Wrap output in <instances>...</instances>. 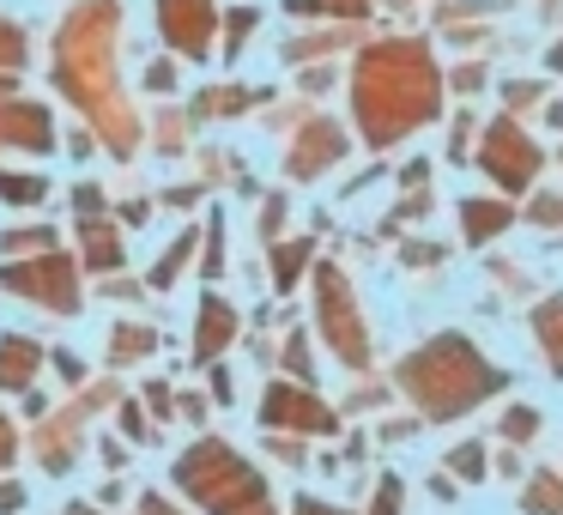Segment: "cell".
Returning <instances> with one entry per match:
<instances>
[{"mask_svg":"<svg viewBox=\"0 0 563 515\" xmlns=\"http://www.w3.org/2000/svg\"><path fill=\"white\" fill-rule=\"evenodd\" d=\"M146 515H176L170 503H158V497H146Z\"/></svg>","mask_w":563,"mask_h":515,"instance_id":"ab89813d","label":"cell"},{"mask_svg":"<svg viewBox=\"0 0 563 515\" xmlns=\"http://www.w3.org/2000/svg\"><path fill=\"white\" fill-rule=\"evenodd\" d=\"M316 321H321V340L340 364L364 370L369 364V328L357 316V297H352V280L340 267H316Z\"/></svg>","mask_w":563,"mask_h":515,"instance_id":"5b68a950","label":"cell"},{"mask_svg":"<svg viewBox=\"0 0 563 515\" xmlns=\"http://www.w3.org/2000/svg\"><path fill=\"white\" fill-rule=\"evenodd\" d=\"M37 364H43L37 340H25V333H7V340H0V388H31Z\"/></svg>","mask_w":563,"mask_h":515,"instance_id":"4fadbf2b","label":"cell"},{"mask_svg":"<svg viewBox=\"0 0 563 515\" xmlns=\"http://www.w3.org/2000/svg\"><path fill=\"white\" fill-rule=\"evenodd\" d=\"M400 388L418 401L424 418H461V413H473L485 394L503 388V370L485 364L466 333H437V340L418 346L400 364Z\"/></svg>","mask_w":563,"mask_h":515,"instance_id":"3957f363","label":"cell"},{"mask_svg":"<svg viewBox=\"0 0 563 515\" xmlns=\"http://www.w3.org/2000/svg\"><path fill=\"white\" fill-rule=\"evenodd\" d=\"M0 146L13 152H49L55 146V116L31 98H7L0 103Z\"/></svg>","mask_w":563,"mask_h":515,"instance_id":"30bf717a","label":"cell"},{"mask_svg":"<svg viewBox=\"0 0 563 515\" xmlns=\"http://www.w3.org/2000/svg\"><path fill=\"white\" fill-rule=\"evenodd\" d=\"M400 503H406L400 479H382V485H376V503H369V515H400Z\"/></svg>","mask_w":563,"mask_h":515,"instance_id":"4316f807","label":"cell"},{"mask_svg":"<svg viewBox=\"0 0 563 515\" xmlns=\"http://www.w3.org/2000/svg\"><path fill=\"white\" fill-rule=\"evenodd\" d=\"M13 449H19V437H13V418L0 413V467L13 461Z\"/></svg>","mask_w":563,"mask_h":515,"instance_id":"1f68e13d","label":"cell"},{"mask_svg":"<svg viewBox=\"0 0 563 515\" xmlns=\"http://www.w3.org/2000/svg\"><path fill=\"white\" fill-rule=\"evenodd\" d=\"M243 103H249V91H236V86H212V91H200L195 116H236Z\"/></svg>","mask_w":563,"mask_h":515,"instance_id":"7402d4cb","label":"cell"},{"mask_svg":"<svg viewBox=\"0 0 563 515\" xmlns=\"http://www.w3.org/2000/svg\"><path fill=\"white\" fill-rule=\"evenodd\" d=\"M19 62H25V31L0 19V67H7V74H19Z\"/></svg>","mask_w":563,"mask_h":515,"instance_id":"484cf974","label":"cell"},{"mask_svg":"<svg viewBox=\"0 0 563 515\" xmlns=\"http://www.w3.org/2000/svg\"><path fill=\"white\" fill-rule=\"evenodd\" d=\"M74 200H79V219H91V212H103V188H74Z\"/></svg>","mask_w":563,"mask_h":515,"instance_id":"4dcf8cb0","label":"cell"},{"mask_svg":"<svg viewBox=\"0 0 563 515\" xmlns=\"http://www.w3.org/2000/svg\"><path fill=\"white\" fill-rule=\"evenodd\" d=\"M521 509H533V515H563V473H539L533 485L521 491Z\"/></svg>","mask_w":563,"mask_h":515,"instance_id":"ac0fdd59","label":"cell"},{"mask_svg":"<svg viewBox=\"0 0 563 515\" xmlns=\"http://www.w3.org/2000/svg\"><path fill=\"white\" fill-rule=\"evenodd\" d=\"M340 152H345L340 122H309L303 134H297V146L285 152V171H291L297 183H309V176H321L328 164H340Z\"/></svg>","mask_w":563,"mask_h":515,"instance_id":"8fae6325","label":"cell"},{"mask_svg":"<svg viewBox=\"0 0 563 515\" xmlns=\"http://www.w3.org/2000/svg\"><path fill=\"white\" fill-rule=\"evenodd\" d=\"M231 333H236V309L224 304L219 292H207L200 297V328H195V358L207 364V358H219L224 346H231Z\"/></svg>","mask_w":563,"mask_h":515,"instance_id":"7c38bea8","label":"cell"},{"mask_svg":"<svg viewBox=\"0 0 563 515\" xmlns=\"http://www.w3.org/2000/svg\"><path fill=\"white\" fill-rule=\"evenodd\" d=\"M249 31H255V13H249V7H243V13H231V50H224V55H243Z\"/></svg>","mask_w":563,"mask_h":515,"instance_id":"f1b7e54d","label":"cell"},{"mask_svg":"<svg viewBox=\"0 0 563 515\" xmlns=\"http://www.w3.org/2000/svg\"><path fill=\"white\" fill-rule=\"evenodd\" d=\"M303 267H309V243H303V237H291V243L273 249V285H279V292H291Z\"/></svg>","mask_w":563,"mask_h":515,"instance_id":"d6986e66","label":"cell"},{"mask_svg":"<svg viewBox=\"0 0 563 515\" xmlns=\"http://www.w3.org/2000/svg\"><path fill=\"white\" fill-rule=\"evenodd\" d=\"M533 219H539V224H558L563 207H558V200H533Z\"/></svg>","mask_w":563,"mask_h":515,"instance_id":"d590c367","label":"cell"},{"mask_svg":"<svg viewBox=\"0 0 563 515\" xmlns=\"http://www.w3.org/2000/svg\"><path fill=\"white\" fill-rule=\"evenodd\" d=\"M176 485L212 515H243V509H255V503H267V479L219 437H200L195 449L176 461Z\"/></svg>","mask_w":563,"mask_h":515,"instance_id":"277c9868","label":"cell"},{"mask_svg":"<svg viewBox=\"0 0 563 515\" xmlns=\"http://www.w3.org/2000/svg\"><path fill=\"white\" fill-rule=\"evenodd\" d=\"M539 98H545V91L527 86V79H515V86H509V110H527V103H539Z\"/></svg>","mask_w":563,"mask_h":515,"instance_id":"f546056e","label":"cell"},{"mask_svg":"<svg viewBox=\"0 0 563 515\" xmlns=\"http://www.w3.org/2000/svg\"><path fill=\"white\" fill-rule=\"evenodd\" d=\"M0 249L7 255H55V231H7Z\"/></svg>","mask_w":563,"mask_h":515,"instance_id":"603a6c76","label":"cell"},{"mask_svg":"<svg viewBox=\"0 0 563 515\" xmlns=\"http://www.w3.org/2000/svg\"><path fill=\"white\" fill-rule=\"evenodd\" d=\"M19 503H25V491H19V485H0V515H13Z\"/></svg>","mask_w":563,"mask_h":515,"instance_id":"8d00e7d4","label":"cell"},{"mask_svg":"<svg viewBox=\"0 0 563 515\" xmlns=\"http://www.w3.org/2000/svg\"><path fill=\"white\" fill-rule=\"evenodd\" d=\"M297 515H345V509H333V503H316V497H303V503H297Z\"/></svg>","mask_w":563,"mask_h":515,"instance_id":"74e56055","label":"cell"},{"mask_svg":"<svg viewBox=\"0 0 563 515\" xmlns=\"http://www.w3.org/2000/svg\"><path fill=\"white\" fill-rule=\"evenodd\" d=\"M43 195H49L43 176H7V171H0V200H7V207H37Z\"/></svg>","mask_w":563,"mask_h":515,"instance_id":"44dd1931","label":"cell"},{"mask_svg":"<svg viewBox=\"0 0 563 515\" xmlns=\"http://www.w3.org/2000/svg\"><path fill=\"white\" fill-rule=\"evenodd\" d=\"M449 467H454V473H466V479H478V473H485V449H478V442H461Z\"/></svg>","mask_w":563,"mask_h":515,"instance_id":"83f0119b","label":"cell"},{"mask_svg":"<svg viewBox=\"0 0 563 515\" xmlns=\"http://www.w3.org/2000/svg\"><path fill=\"white\" fill-rule=\"evenodd\" d=\"M478 164H485V171L515 195V188L533 183V171H539V146H533V140H527L515 122H490V128H485V140H478Z\"/></svg>","mask_w":563,"mask_h":515,"instance_id":"52a82bcc","label":"cell"},{"mask_svg":"<svg viewBox=\"0 0 563 515\" xmlns=\"http://www.w3.org/2000/svg\"><path fill=\"white\" fill-rule=\"evenodd\" d=\"M454 86H461V91H478V86H485V67H461V74H454Z\"/></svg>","mask_w":563,"mask_h":515,"instance_id":"e575fe53","label":"cell"},{"mask_svg":"<svg viewBox=\"0 0 563 515\" xmlns=\"http://www.w3.org/2000/svg\"><path fill=\"white\" fill-rule=\"evenodd\" d=\"M115 0H79L74 13L55 31V86L62 98L79 103L86 122H98V134L110 140V152H134L140 122L122 103L115 86Z\"/></svg>","mask_w":563,"mask_h":515,"instance_id":"6da1fadb","label":"cell"},{"mask_svg":"<svg viewBox=\"0 0 563 515\" xmlns=\"http://www.w3.org/2000/svg\"><path fill=\"white\" fill-rule=\"evenodd\" d=\"M533 333H539V346H545L551 370L563 376V297H558V304H545V309L533 316Z\"/></svg>","mask_w":563,"mask_h":515,"instance_id":"e0dca14e","label":"cell"},{"mask_svg":"<svg viewBox=\"0 0 563 515\" xmlns=\"http://www.w3.org/2000/svg\"><path fill=\"white\" fill-rule=\"evenodd\" d=\"M437 110H442V74H437L424 43L388 37V43H369V50L357 55L352 116H357L369 146H394V140H406L412 128L437 122Z\"/></svg>","mask_w":563,"mask_h":515,"instance_id":"7a4b0ae2","label":"cell"},{"mask_svg":"<svg viewBox=\"0 0 563 515\" xmlns=\"http://www.w3.org/2000/svg\"><path fill=\"white\" fill-rule=\"evenodd\" d=\"M67 515H98V509H86V503H74V509H67Z\"/></svg>","mask_w":563,"mask_h":515,"instance_id":"b9f144b4","label":"cell"},{"mask_svg":"<svg viewBox=\"0 0 563 515\" xmlns=\"http://www.w3.org/2000/svg\"><path fill=\"white\" fill-rule=\"evenodd\" d=\"M243 515H273V503H255V509H243Z\"/></svg>","mask_w":563,"mask_h":515,"instance_id":"60d3db41","label":"cell"},{"mask_svg":"<svg viewBox=\"0 0 563 515\" xmlns=\"http://www.w3.org/2000/svg\"><path fill=\"white\" fill-rule=\"evenodd\" d=\"M170 79H176L170 62H152V67H146V86H152V91H170Z\"/></svg>","mask_w":563,"mask_h":515,"instance_id":"d6a6232c","label":"cell"},{"mask_svg":"<svg viewBox=\"0 0 563 515\" xmlns=\"http://www.w3.org/2000/svg\"><path fill=\"white\" fill-rule=\"evenodd\" d=\"M7 98H19V86H13V74H0V103Z\"/></svg>","mask_w":563,"mask_h":515,"instance_id":"f35d334b","label":"cell"},{"mask_svg":"<svg viewBox=\"0 0 563 515\" xmlns=\"http://www.w3.org/2000/svg\"><path fill=\"white\" fill-rule=\"evenodd\" d=\"M152 346H158V340H152V328H134V321H122V328H115V346H110V352H115V358H140V352H152Z\"/></svg>","mask_w":563,"mask_h":515,"instance_id":"d4e9b609","label":"cell"},{"mask_svg":"<svg viewBox=\"0 0 563 515\" xmlns=\"http://www.w3.org/2000/svg\"><path fill=\"white\" fill-rule=\"evenodd\" d=\"M285 7L291 13H316V19H345V25L369 13V0H285Z\"/></svg>","mask_w":563,"mask_h":515,"instance_id":"ffe728a7","label":"cell"},{"mask_svg":"<svg viewBox=\"0 0 563 515\" xmlns=\"http://www.w3.org/2000/svg\"><path fill=\"white\" fill-rule=\"evenodd\" d=\"M0 285L19 292L25 304L55 309V316H74V309H79V273H74V261H67V255H37V261H25V267H7V273H0Z\"/></svg>","mask_w":563,"mask_h":515,"instance_id":"8992f818","label":"cell"},{"mask_svg":"<svg viewBox=\"0 0 563 515\" xmlns=\"http://www.w3.org/2000/svg\"><path fill=\"white\" fill-rule=\"evenodd\" d=\"M261 418H267L273 430H309V437H328L340 418L328 413V406L316 401L309 388H291V382H273L267 401H261Z\"/></svg>","mask_w":563,"mask_h":515,"instance_id":"9c48e42d","label":"cell"},{"mask_svg":"<svg viewBox=\"0 0 563 515\" xmlns=\"http://www.w3.org/2000/svg\"><path fill=\"white\" fill-rule=\"evenodd\" d=\"M503 437H509V442H533L539 437V413H533V406H509V413H503Z\"/></svg>","mask_w":563,"mask_h":515,"instance_id":"cb8c5ba5","label":"cell"},{"mask_svg":"<svg viewBox=\"0 0 563 515\" xmlns=\"http://www.w3.org/2000/svg\"><path fill=\"white\" fill-rule=\"evenodd\" d=\"M158 31L176 55H207L212 31H219V7L212 0H158Z\"/></svg>","mask_w":563,"mask_h":515,"instance_id":"ba28073f","label":"cell"},{"mask_svg":"<svg viewBox=\"0 0 563 515\" xmlns=\"http://www.w3.org/2000/svg\"><path fill=\"white\" fill-rule=\"evenodd\" d=\"M509 219H515V212L503 207V200H466V207H461L466 243H490V237H503V231H509Z\"/></svg>","mask_w":563,"mask_h":515,"instance_id":"5bb4252c","label":"cell"},{"mask_svg":"<svg viewBox=\"0 0 563 515\" xmlns=\"http://www.w3.org/2000/svg\"><path fill=\"white\" fill-rule=\"evenodd\" d=\"M195 243H200V237H195V224H188V231L170 243V255H164L158 267H152V292H170V285H176V273H183L188 261H195Z\"/></svg>","mask_w":563,"mask_h":515,"instance_id":"2e32d148","label":"cell"},{"mask_svg":"<svg viewBox=\"0 0 563 515\" xmlns=\"http://www.w3.org/2000/svg\"><path fill=\"white\" fill-rule=\"evenodd\" d=\"M285 364H291L297 376H309V358H303V340H297V333H291V346H285Z\"/></svg>","mask_w":563,"mask_h":515,"instance_id":"836d02e7","label":"cell"},{"mask_svg":"<svg viewBox=\"0 0 563 515\" xmlns=\"http://www.w3.org/2000/svg\"><path fill=\"white\" fill-rule=\"evenodd\" d=\"M86 267H98V273H110V267H122V231L115 224H103V219H86Z\"/></svg>","mask_w":563,"mask_h":515,"instance_id":"9a60e30c","label":"cell"}]
</instances>
